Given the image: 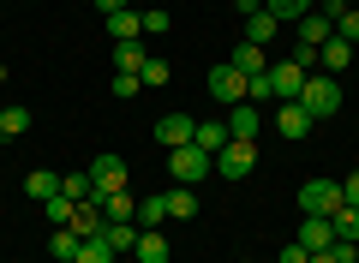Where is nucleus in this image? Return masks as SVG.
<instances>
[{"mask_svg": "<svg viewBox=\"0 0 359 263\" xmlns=\"http://www.w3.org/2000/svg\"><path fill=\"white\" fill-rule=\"evenodd\" d=\"M245 84H252V78H245L240 66H228V60H222V66H210V78H204V90H210V96L222 102V108L245 102Z\"/></svg>", "mask_w": 359, "mask_h": 263, "instance_id": "nucleus-3", "label": "nucleus"}, {"mask_svg": "<svg viewBox=\"0 0 359 263\" xmlns=\"http://www.w3.org/2000/svg\"><path fill=\"white\" fill-rule=\"evenodd\" d=\"M120 6H126V0H96V13H102V18H108V13H120Z\"/></svg>", "mask_w": 359, "mask_h": 263, "instance_id": "nucleus-38", "label": "nucleus"}, {"mask_svg": "<svg viewBox=\"0 0 359 263\" xmlns=\"http://www.w3.org/2000/svg\"><path fill=\"white\" fill-rule=\"evenodd\" d=\"M335 36H341V42H359V13H353V6L335 18Z\"/></svg>", "mask_w": 359, "mask_h": 263, "instance_id": "nucleus-32", "label": "nucleus"}, {"mask_svg": "<svg viewBox=\"0 0 359 263\" xmlns=\"http://www.w3.org/2000/svg\"><path fill=\"white\" fill-rule=\"evenodd\" d=\"M306 257H311V251L299 245V239H287V245H282V257H276V263H306Z\"/></svg>", "mask_w": 359, "mask_h": 263, "instance_id": "nucleus-37", "label": "nucleus"}, {"mask_svg": "<svg viewBox=\"0 0 359 263\" xmlns=\"http://www.w3.org/2000/svg\"><path fill=\"white\" fill-rule=\"evenodd\" d=\"M144 60H150V54H144V42H114V72H132V78H138Z\"/></svg>", "mask_w": 359, "mask_h": 263, "instance_id": "nucleus-19", "label": "nucleus"}, {"mask_svg": "<svg viewBox=\"0 0 359 263\" xmlns=\"http://www.w3.org/2000/svg\"><path fill=\"white\" fill-rule=\"evenodd\" d=\"M138 84H144V90H156V84H168V60H144V72H138Z\"/></svg>", "mask_w": 359, "mask_h": 263, "instance_id": "nucleus-31", "label": "nucleus"}, {"mask_svg": "<svg viewBox=\"0 0 359 263\" xmlns=\"http://www.w3.org/2000/svg\"><path fill=\"white\" fill-rule=\"evenodd\" d=\"M306 263H341V257H335V251H311Z\"/></svg>", "mask_w": 359, "mask_h": 263, "instance_id": "nucleus-39", "label": "nucleus"}, {"mask_svg": "<svg viewBox=\"0 0 359 263\" xmlns=\"http://www.w3.org/2000/svg\"><path fill=\"white\" fill-rule=\"evenodd\" d=\"M138 234H144V227H132V222H102V239L120 251V257H126V251L138 245Z\"/></svg>", "mask_w": 359, "mask_h": 263, "instance_id": "nucleus-20", "label": "nucleus"}, {"mask_svg": "<svg viewBox=\"0 0 359 263\" xmlns=\"http://www.w3.org/2000/svg\"><path fill=\"white\" fill-rule=\"evenodd\" d=\"M341 203H347V210H359V168L341 180Z\"/></svg>", "mask_w": 359, "mask_h": 263, "instance_id": "nucleus-35", "label": "nucleus"}, {"mask_svg": "<svg viewBox=\"0 0 359 263\" xmlns=\"http://www.w3.org/2000/svg\"><path fill=\"white\" fill-rule=\"evenodd\" d=\"M192 144H198V150H204V156H216L222 144H228V120H204V126H198V132H192Z\"/></svg>", "mask_w": 359, "mask_h": 263, "instance_id": "nucleus-18", "label": "nucleus"}, {"mask_svg": "<svg viewBox=\"0 0 359 263\" xmlns=\"http://www.w3.org/2000/svg\"><path fill=\"white\" fill-rule=\"evenodd\" d=\"M252 168H257V144H240V138H228V144L216 150V174H222V180H245Z\"/></svg>", "mask_w": 359, "mask_h": 263, "instance_id": "nucleus-5", "label": "nucleus"}, {"mask_svg": "<svg viewBox=\"0 0 359 263\" xmlns=\"http://www.w3.org/2000/svg\"><path fill=\"white\" fill-rule=\"evenodd\" d=\"M311 6H318V0H264V13L276 18V25H299Z\"/></svg>", "mask_w": 359, "mask_h": 263, "instance_id": "nucleus-17", "label": "nucleus"}, {"mask_svg": "<svg viewBox=\"0 0 359 263\" xmlns=\"http://www.w3.org/2000/svg\"><path fill=\"white\" fill-rule=\"evenodd\" d=\"M108 90H114V96H120V102H132V96H138V90H144V84H138V78H132V72H114V84H108Z\"/></svg>", "mask_w": 359, "mask_h": 263, "instance_id": "nucleus-33", "label": "nucleus"}, {"mask_svg": "<svg viewBox=\"0 0 359 263\" xmlns=\"http://www.w3.org/2000/svg\"><path fill=\"white\" fill-rule=\"evenodd\" d=\"M330 227H335V239H359V210H347V203H341V210L330 215Z\"/></svg>", "mask_w": 359, "mask_h": 263, "instance_id": "nucleus-29", "label": "nucleus"}, {"mask_svg": "<svg viewBox=\"0 0 359 263\" xmlns=\"http://www.w3.org/2000/svg\"><path fill=\"white\" fill-rule=\"evenodd\" d=\"M192 132H198L192 114H162V120H156V144H162V150H180V144H192Z\"/></svg>", "mask_w": 359, "mask_h": 263, "instance_id": "nucleus-8", "label": "nucleus"}, {"mask_svg": "<svg viewBox=\"0 0 359 263\" xmlns=\"http://www.w3.org/2000/svg\"><path fill=\"white\" fill-rule=\"evenodd\" d=\"M114 257H120V251L108 245L102 234H96V239H84V245H78V263H114Z\"/></svg>", "mask_w": 359, "mask_h": 263, "instance_id": "nucleus-27", "label": "nucleus"}, {"mask_svg": "<svg viewBox=\"0 0 359 263\" xmlns=\"http://www.w3.org/2000/svg\"><path fill=\"white\" fill-rule=\"evenodd\" d=\"M96 198H102V191H96ZM102 215H108V222H132V215H138L132 191H108V198H102Z\"/></svg>", "mask_w": 359, "mask_h": 263, "instance_id": "nucleus-21", "label": "nucleus"}, {"mask_svg": "<svg viewBox=\"0 0 359 263\" xmlns=\"http://www.w3.org/2000/svg\"><path fill=\"white\" fill-rule=\"evenodd\" d=\"M276 30H282V25H276L269 13H252V18H245V42H257V48H269V42H276Z\"/></svg>", "mask_w": 359, "mask_h": 263, "instance_id": "nucleus-22", "label": "nucleus"}, {"mask_svg": "<svg viewBox=\"0 0 359 263\" xmlns=\"http://www.w3.org/2000/svg\"><path fill=\"white\" fill-rule=\"evenodd\" d=\"M72 210H78V203H72V198H66V191H54V198H48V203H42V215H48V222H54V227H66V222H72Z\"/></svg>", "mask_w": 359, "mask_h": 263, "instance_id": "nucleus-28", "label": "nucleus"}, {"mask_svg": "<svg viewBox=\"0 0 359 263\" xmlns=\"http://www.w3.org/2000/svg\"><path fill=\"white\" fill-rule=\"evenodd\" d=\"M54 191H60V174H48V168H30V180H25V198H30V203H48Z\"/></svg>", "mask_w": 359, "mask_h": 263, "instance_id": "nucleus-16", "label": "nucleus"}, {"mask_svg": "<svg viewBox=\"0 0 359 263\" xmlns=\"http://www.w3.org/2000/svg\"><path fill=\"white\" fill-rule=\"evenodd\" d=\"M60 191H66L72 203H84V198H90V174H60Z\"/></svg>", "mask_w": 359, "mask_h": 263, "instance_id": "nucleus-30", "label": "nucleus"}, {"mask_svg": "<svg viewBox=\"0 0 359 263\" xmlns=\"http://www.w3.org/2000/svg\"><path fill=\"white\" fill-rule=\"evenodd\" d=\"M210 174H216V156H204L198 144H180V150H168V180L192 186V180H210Z\"/></svg>", "mask_w": 359, "mask_h": 263, "instance_id": "nucleus-2", "label": "nucleus"}, {"mask_svg": "<svg viewBox=\"0 0 359 263\" xmlns=\"http://www.w3.org/2000/svg\"><path fill=\"white\" fill-rule=\"evenodd\" d=\"M168 25H174V18H168V13H162V6H150V13H144V30H150V36H162V30H168Z\"/></svg>", "mask_w": 359, "mask_h": 263, "instance_id": "nucleus-34", "label": "nucleus"}, {"mask_svg": "<svg viewBox=\"0 0 359 263\" xmlns=\"http://www.w3.org/2000/svg\"><path fill=\"white\" fill-rule=\"evenodd\" d=\"M294 239H299L306 251H330V245H335V227H330V215H306Z\"/></svg>", "mask_w": 359, "mask_h": 263, "instance_id": "nucleus-10", "label": "nucleus"}, {"mask_svg": "<svg viewBox=\"0 0 359 263\" xmlns=\"http://www.w3.org/2000/svg\"><path fill=\"white\" fill-rule=\"evenodd\" d=\"M168 198V222H192L198 215V191L192 186H174V191H162Z\"/></svg>", "mask_w": 359, "mask_h": 263, "instance_id": "nucleus-15", "label": "nucleus"}, {"mask_svg": "<svg viewBox=\"0 0 359 263\" xmlns=\"http://www.w3.org/2000/svg\"><path fill=\"white\" fill-rule=\"evenodd\" d=\"M102 25H108V36H114V42H138V36H144V13H132V6L108 13Z\"/></svg>", "mask_w": 359, "mask_h": 263, "instance_id": "nucleus-13", "label": "nucleus"}, {"mask_svg": "<svg viewBox=\"0 0 359 263\" xmlns=\"http://www.w3.org/2000/svg\"><path fill=\"white\" fill-rule=\"evenodd\" d=\"M162 222H168V198H162V191L138 198V227H162Z\"/></svg>", "mask_w": 359, "mask_h": 263, "instance_id": "nucleus-24", "label": "nucleus"}, {"mask_svg": "<svg viewBox=\"0 0 359 263\" xmlns=\"http://www.w3.org/2000/svg\"><path fill=\"white\" fill-rule=\"evenodd\" d=\"M84 174H90V191H102V198H108V191H126V162H120V156L114 150H108V156H96V162H90L84 168Z\"/></svg>", "mask_w": 359, "mask_h": 263, "instance_id": "nucleus-6", "label": "nucleus"}, {"mask_svg": "<svg viewBox=\"0 0 359 263\" xmlns=\"http://www.w3.org/2000/svg\"><path fill=\"white\" fill-rule=\"evenodd\" d=\"M25 132H30V108H6V114H0V144L25 138Z\"/></svg>", "mask_w": 359, "mask_h": 263, "instance_id": "nucleus-26", "label": "nucleus"}, {"mask_svg": "<svg viewBox=\"0 0 359 263\" xmlns=\"http://www.w3.org/2000/svg\"><path fill=\"white\" fill-rule=\"evenodd\" d=\"M299 210L306 215H335L341 210V180H306L299 186Z\"/></svg>", "mask_w": 359, "mask_h": 263, "instance_id": "nucleus-4", "label": "nucleus"}, {"mask_svg": "<svg viewBox=\"0 0 359 263\" xmlns=\"http://www.w3.org/2000/svg\"><path fill=\"white\" fill-rule=\"evenodd\" d=\"M48 263H72V257H48Z\"/></svg>", "mask_w": 359, "mask_h": 263, "instance_id": "nucleus-40", "label": "nucleus"}, {"mask_svg": "<svg viewBox=\"0 0 359 263\" xmlns=\"http://www.w3.org/2000/svg\"><path fill=\"white\" fill-rule=\"evenodd\" d=\"M318 66H323V72H330V78H341L347 66H353V42L330 36V42H323V48H318Z\"/></svg>", "mask_w": 359, "mask_h": 263, "instance_id": "nucleus-11", "label": "nucleus"}, {"mask_svg": "<svg viewBox=\"0 0 359 263\" xmlns=\"http://www.w3.org/2000/svg\"><path fill=\"white\" fill-rule=\"evenodd\" d=\"M257 132H264V108H257V102H233L228 108V138L257 144Z\"/></svg>", "mask_w": 359, "mask_h": 263, "instance_id": "nucleus-7", "label": "nucleus"}, {"mask_svg": "<svg viewBox=\"0 0 359 263\" xmlns=\"http://www.w3.org/2000/svg\"><path fill=\"white\" fill-rule=\"evenodd\" d=\"M311 126H318V120H311L299 102H276V132H282V138H306Z\"/></svg>", "mask_w": 359, "mask_h": 263, "instance_id": "nucleus-9", "label": "nucleus"}, {"mask_svg": "<svg viewBox=\"0 0 359 263\" xmlns=\"http://www.w3.org/2000/svg\"><path fill=\"white\" fill-rule=\"evenodd\" d=\"M228 66H240V72H245V78H257V72H264V66H269V54H264V48H257V42H245V36H240V48H233V54H228Z\"/></svg>", "mask_w": 359, "mask_h": 263, "instance_id": "nucleus-14", "label": "nucleus"}, {"mask_svg": "<svg viewBox=\"0 0 359 263\" xmlns=\"http://www.w3.org/2000/svg\"><path fill=\"white\" fill-rule=\"evenodd\" d=\"M78 245H84V239H78L72 227H54V234H48V257H72L78 263Z\"/></svg>", "mask_w": 359, "mask_h": 263, "instance_id": "nucleus-25", "label": "nucleus"}, {"mask_svg": "<svg viewBox=\"0 0 359 263\" xmlns=\"http://www.w3.org/2000/svg\"><path fill=\"white\" fill-rule=\"evenodd\" d=\"M299 108L311 114V120H335L341 114V84H335L330 72H306V90H299Z\"/></svg>", "mask_w": 359, "mask_h": 263, "instance_id": "nucleus-1", "label": "nucleus"}, {"mask_svg": "<svg viewBox=\"0 0 359 263\" xmlns=\"http://www.w3.org/2000/svg\"><path fill=\"white\" fill-rule=\"evenodd\" d=\"M311 13H318V18H330V25H335V18L347 13V0H318V6H311Z\"/></svg>", "mask_w": 359, "mask_h": 263, "instance_id": "nucleus-36", "label": "nucleus"}, {"mask_svg": "<svg viewBox=\"0 0 359 263\" xmlns=\"http://www.w3.org/2000/svg\"><path fill=\"white\" fill-rule=\"evenodd\" d=\"M132 257H138V263H168V257H174V251H168V234H162V227H144L138 245H132Z\"/></svg>", "mask_w": 359, "mask_h": 263, "instance_id": "nucleus-12", "label": "nucleus"}, {"mask_svg": "<svg viewBox=\"0 0 359 263\" xmlns=\"http://www.w3.org/2000/svg\"><path fill=\"white\" fill-rule=\"evenodd\" d=\"M330 36H335V25H330V18H318V13H306V18H299V42H311V48H323Z\"/></svg>", "mask_w": 359, "mask_h": 263, "instance_id": "nucleus-23", "label": "nucleus"}]
</instances>
